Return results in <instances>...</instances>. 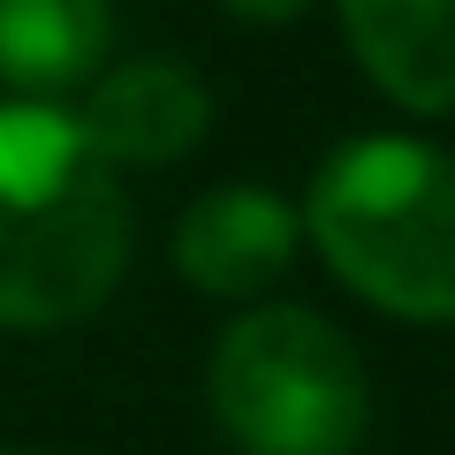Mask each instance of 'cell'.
Masks as SVG:
<instances>
[{
    "label": "cell",
    "mask_w": 455,
    "mask_h": 455,
    "mask_svg": "<svg viewBox=\"0 0 455 455\" xmlns=\"http://www.w3.org/2000/svg\"><path fill=\"white\" fill-rule=\"evenodd\" d=\"M137 212L84 122L53 99H0V326L92 319L130 274Z\"/></svg>",
    "instance_id": "1"
},
{
    "label": "cell",
    "mask_w": 455,
    "mask_h": 455,
    "mask_svg": "<svg viewBox=\"0 0 455 455\" xmlns=\"http://www.w3.org/2000/svg\"><path fill=\"white\" fill-rule=\"evenodd\" d=\"M311 243L364 304L395 319H455V152L418 137H357L311 182Z\"/></svg>",
    "instance_id": "2"
},
{
    "label": "cell",
    "mask_w": 455,
    "mask_h": 455,
    "mask_svg": "<svg viewBox=\"0 0 455 455\" xmlns=\"http://www.w3.org/2000/svg\"><path fill=\"white\" fill-rule=\"evenodd\" d=\"M205 387L243 455H349L372 418L357 341L304 304H251L212 341Z\"/></svg>",
    "instance_id": "3"
},
{
    "label": "cell",
    "mask_w": 455,
    "mask_h": 455,
    "mask_svg": "<svg viewBox=\"0 0 455 455\" xmlns=\"http://www.w3.org/2000/svg\"><path fill=\"white\" fill-rule=\"evenodd\" d=\"M84 137L99 145L107 167H167L205 137L212 122V99L205 84L190 76L182 61H122V68H99L92 76V99L76 107Z\"/></svg>",
    "instance_id": "4"
},
{
    "label": "cell",
    "mask_w": 455,
    "mask_h": 455,
    "mask_svg": "<svg viewBox=\"0 0 455 455\" xmlns=\"http://www.w3.org/2000/svg\"><path fill=\"white\" fill-rule=\"evenodd\" d=\"M296 212L274 190H205L190 212L175 220V274L205 296H266L296 259Z\"/></svg>",
    "instance_id": "5"
},
{
    "label": "cell",
    "mask_w": 455,
    "mask_h": 455,
    "mask_svg": "<svg viewBox=\"0 0 455 455\" xmlns=\"http://www.w3.org/2000/svg\"><path fill=\"white\" fill-rule=\"evenodd\" d=\"M357 68L410 114H455V0H341Z\"/></svg>",
    "instance_id": "6"
},
{
    "label": "cell",
    "mask_w": 455,
    "mask_h": 455,
    "mask_svg": "<svg viewBox=\"0 0 455 455\" xmlns=\"http://www.w3.org/2000/svg\"><path fill=\"white\" fill-rule=\"evenodd\" d=\"M107 31V0H0V84L23 99L92 84Z\"/></svg>",
    "instance_id": "7"
},
{
    "label": "cell",
    "mask_w": 455,
    "mask_h": 455,
    "mask_svg": "<svg viewBox=\"0 0 455 455\" xmlns=\"http://www.w3.org/2000/svg\"><path fill=\"white\" fill-rule=\"evenodd\" d=\"M228 16H243V23H296L311 8V0H220Z\"/></svg>",
    "instance_id": "8"
},
{
    "label": "cell",
    "mask_w": 455,
    "mask_h": 455,
    "mask_svg": "<svg viewBox=\"0 0 455 455\" xmlns=\"http://www.w3.org/2000/svg\"><path fill=\"white\" fill-rule=\"evenodd\" d=\"M0 455H23V448H0Z\"/></svg>",
    "instance_id": "9"
}]
</instances>
